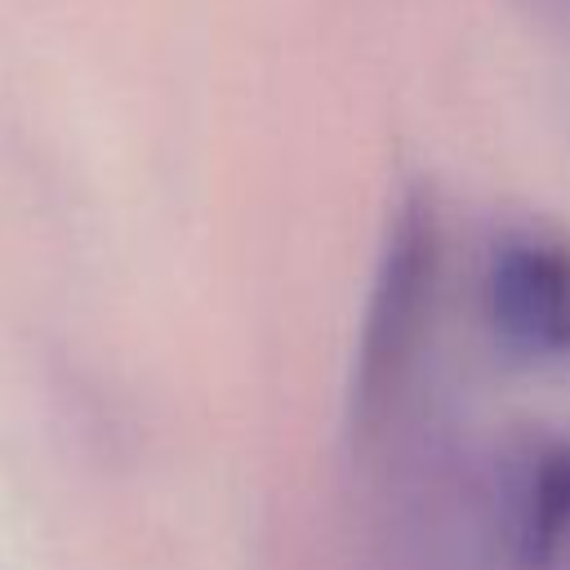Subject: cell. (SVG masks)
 I'll list each match as a JSON object with an SVG mask.
<instances>
[{"label":"cell","mask_w":570,"mask_h":570,"mask_svg":"<svg viewBox=\"0 0 570 570\" xmlns=\"http://www.w3.org/2000/svg\"><path fill=\"white\" fill-rule=\"evenodd\" d=\"M490 321L525 356H570V245L508 236L490 258Z\"/></svg>","instance_id":"obj_1"},{"label":"cell","mask_w":570,"mask_h":570,"mask_svg":"<svg viewBox=\"0 0 570 570\" xmlns=\"http://www.w3.org/2000/svg\"><path fill=\"white\" fill-rule=\"evenodd\" d=\"M428 281H432V223L423 209H405L396 218V232H392V245L383 258V276H379V294H374L370 330H365V347H361L356 401L365 414L396 383V365L405 361L414 330H419V307H423Z\"/></svg>","instance_id":"obj_2"},{"label":"cell","mask_w":570,"mask_h":570,"mask_svg":"<svg viewBox=\"0 0 570 570\" xmlns=\"http://www.w3.org/2000/svg\"><path fill=\"white\" fill-rule=\"evenodd\" d=\"M517 548L525 566H552L570 548V445L534 454L517 494Z\"/></svg>","instance_id":"obj_3"}]
</instances>
